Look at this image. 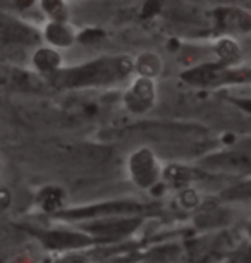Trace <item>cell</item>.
<instances>
[{
  "mask_svg": "<svg viewBox=\"0 0 251 263\" xmlns=\"http://www.w3.org/2000/svg\"><path fill=\"white\" fill-rule=\"evenodd\" d=\"M134 69V61L131 57H117V59H100V61L90 62L74 71L59 74L57 84L62 86H88V84H100L114 81L115 78L127 76Z\"/></svg>",
  "mask_w": 251,
  "mask_h": 263,
  "instance_id": "cell-1",
  "label": "cell"
},
{
  "mask_svg": "<svg viewBox=\"0 0 251 263\" xmlns=\"http://www.w3.org/2000/svg\"><path fill=\"white\" fill-rule=\"evenodd\" d=\"M129 174L131 179L140 187H151L157 184L160 177L159 160L148 148H140L129 158Z\"/></svg>",
  "mask_w": 251,
  "mask_h": 263,
  "instance_id": "cell-2",
  "label": "cell"
},
{
  "mask_svg": "<svg viewBox=\"0 0 251 263\" xmlns=\"http://www.w3.org/2000/svg\"><path fill=\"white\" fill-rule=\"evenodd\" d=\"M155 103V84L151 78L140 76L132 81L131 88L124 95V105L132 114L150 110Z\"/></svg>",
  "mask_w": 251,
  "mask_h": 263,
  "instance_id": "cell-3",
  "label": "cell"
},
{
  "mask_svg": "<svg viewBox=\"0 0 251 263\" xmlns=\"http://www.w3.org/2000/svg\"><path fill=\"white\" fill-rule=\"evenodd\" d=\"M203 165L225 172H251V152L238 150L217 153V155L205 158Z\"/></svg>",
  "mask_w": 251,
  "mask_h": 263,
  "instance_id": "cell-4",
  "label": "cell"
},
{
  "mask_svg": "<svg viewBox=\"0 0 251 263\" xmlns=\"http://www.w3.org/2000/svg\"><path fill=\"white\" fill-rule=\"evenodd\" d=\"M230 74L233 72L225 71L219 64H203V66H198L195 69H189L188 72H184L183 79L191 84H215L220 79L233 78Z\"/></svg>",
  "mask_w": 251,
  "mask_h": 263,
  "instance_id": "cell-5",
  "label": "cell"
},
{
  "mask_svg": "<svg viewBox=\"0 0 251 263\" xmlns=\"http://www.w3.org/2000/svg\"><path fill=\"white\" fill-rule=\"evenodd\" d=\"M140 224V220H115V222H98V224H91L86 227V231H90L95 236H105V237H117L124 236L127 232H131Z\"/></svg>",
  "mask_w": 251,
  "mask_h": 263,
  "instance_id": "cell-6",
  "label": "cell"
},
{
  "mask_svg": "<svg viewBox=\"0 0 251 263\" xmlns=\"http://www.w3.org/2000/svg\"><path fill=\"white\" fill-rule=\"evenodd\" d=\"M136 71L140 72V76L145 78H157L162 72V59L160 55H157L153 52H145L138 57V61L134 62Z\"/></svg>",
  "mask_w": 251,
  "mask_h": 263,
  "instance_id": "cell-7",
  "label": "cell"
},
{
  "mask_svg": "<svg viewBox=\"0 0 251 263\" xmlns=\"http://www.w3.org/2000/svg\"><path fill=\"white\" fill-rule=\"evenodd\" d=\"M134 203H126V201H119V203H105V205L100 206H91L86 208V210H78L76 213H72V217H85V215H112V213H124V212H132L136 210Z\"/></svg>",
  "mask_w": 251,
  "mask_h": 263,
  "instance_id": "cell-8",
  "label": "cell"
},
{
  "mask_svg": "<svg viewBox=\"0 0 251 263\" xmlns=\"http://www.w3.org/2000/svg\"><path fill=\"white\" fill-rule=\"evenodd\" d=\"M215 53L224 64H234L239 61L241 50L238 47V43L230 38H222L220 42L215 45Z\"/></svg>",
  "mask_w": 251,
  "mask_h": 263,
  "instance_id": "cell-9",
  "label": "cell"
},
{
  "mask_svg": "<svg viewBox=\"0 0 251 263\" xmlns=\"http://www.w3.org/2000/svg\"><path fill=\"white\" fill-rule=\"evenodd\" d=\"M47 38L50 40V43H53V45H57V47H67L74 42V36L69 33V29L64 26V24H61V21L48 24Z\"/></svg>",
  "mask_w": 251,
  "mask_h": 263,
  "instance_id": "cell-10",
  "label": "cell"
},
{
  "mask_svg": "<svg viewBox=\"0 0 251 263\" xmlns=\"http://www.w3.org/2000/svg\"><path fill=\"white\" fill-rule=\"evenodd\" d=\"M45 239L50 246H57V248H78L90 242V237L81 234H50Z\"/></svg>",
  "mask_w": 251,
  "mask_h": 263,
  "instance_id": "cell-11",
  "label": "cell"
},
{
  "mask_svg": "<svg viewBox=\"0 0 251 263\" xmlns=\"http://www.w3.org/2000/svg\"><path fill=\"white\" fill-rule=\"evenodd\" d=\"M164 177L167 182H170V184L181 186V184H188V182L195 177V174L191 168H186L183 165H169L164 171Z\"/></svg>",
  "mask_w": 251,
  "mask_h": 263,
  "instance_id": "cell-12",
  "label": "cell"
},
{
  "mask_svg": "<svg viewBox=\"0 0 251 263\" xmlns=\"http://www.w3.org/2000/svg\"><path fill=\"white\" fill-rule=\"evenodd\" d=\"M34 61H36V66L40 67L43 72H53L59 67V64H61V57L53 50H47L45 48V50H40L36 53Z\"/></svg>",
  "mask_w": 251,
  "mask_h": 263,
  "instance_id": "cell-13",
  "label": "cell"
},
{
  "mask_svg": "<svg viewBox=\"0 0 251 263\" xmlns=\"http://www.w3.org/2000/svg\"><path fill=\"white\" fill-rule=\"evenodd\" d=\"M42 6L45 9V12L50 14L55 21H64L67 16L64 0H42Z\"/></svg>",
  "mask_w": 251,
  "mask_h": 263,
  "instance_id": "cell-14",
  "label": "cell"
},
{
  "mask_svg": "<svg viewBox=\"0 0 251 263\" xmlns=\"http://www.w3.org/2000/svg\"><path fill=\"white\" fill-rule=\"evenodd\" d=\"M222 198L224 200H248V198H251V181L225 190L222 193Z\"/></svg>",
  "mask_w": 251,
  "mask_h": 263,
  "instance_id": "cell-15",
  "label": "cell"
},
{
  "mask_svg": "<svg viewBox=\"0 0 251 263\" xmlns=\"http://www.w3.org/2000/svg\"><path fill=\"white\" fill-rule=\"evenodd\" d=\"M198 203H200V196L195 190L188 187V190H184L183 193H181V205H183L184 208L193 210V208L198 206Z\"/></svg>",
  "mask_w": 251,
  "mask_h": 263,
  "instance_id": "cell-16",
  "label": "cell"
},
{
  "mask_svg": "<svg viewBox=\"0 0 251 263\" xmlns=\"http://www.w3.org/2000/svg\"><path fill=\"white\" fill-rule=\"evenodd\" d=\"M222 220H224V217L220 215L219 212H211V213L206 212L201 217L196 218V224H200V226H203V227H206V226H219Z\"/></svg>",
  "mask_w": 251,
  "mask_h": 263,
  "instance_id": "cell-17",
  "label": "cell"
},
{
  "mask_svg": "<svg viewBox=\"0 0 251 263\" xmlns=\"http://www.w3.org/2000/svg\"><path fill=\"white\" fill-rule=\"evenodd\" d=\"M61 191L57 190H50L45 195V198H43V206L47 208V210H55V208L61 205L62 198H61Z\"/></svg>",
  "mask_w": 251,
  "mask_h": 263,
  "instance_id": "cell-18",
  "label": "cell"
},
{
  "mask_svg": "<svg viewBox=\"0 0 251 263\" xmlns=\"http://www.w3.org/2000/svg\"><path fill=\"white\" fill-rule=\"evenodd\" d=\"M159 9H160V2H159V0H148V2H146V6H145V9H143V17L155 16Z\"/></svg>",
  "mask_w": 251,
  "mask_h": 263,
  "instance_id": "cell-19",
  "label": "cell"
},
{
  "mask_svg": "<svg viewBox=\"0 0 251 263\" xmlns=\"http://www.w3.org/2000/svg\"><path fill=\"white\" fill-rule=\"evenodd\" d=\"M238 105H241L246 112H249V114H251V100H239V102H238Z\"/></svg>",
  "mask_w": 251,
  "mask_h": 263,
  "instance_id": "cell-20",
  "label": "cell"
}]
</instances>
